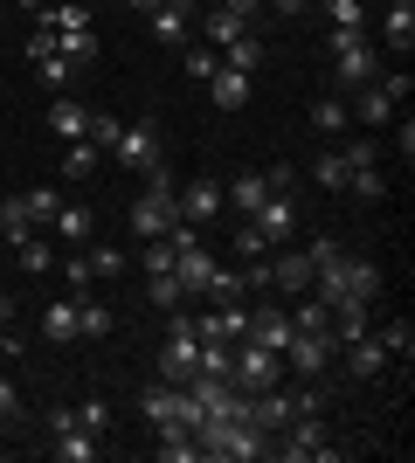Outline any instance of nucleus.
I'll list each match as a JSON object with an SVG mask.
<instances>
[{"label":"nucleus","mask_w":415,"mask_h":463,"mask_svg":"<svg viewBox=\"0 0 415 463\" xmlns=\"http://www.w3.org/2000/svg\"><path fill=\"white\" fill-rule=\"evenodd\" d=\"M138 263H146V277L174 270V242H166V235H159V242H146V256H138Z\"/></svg>","instance_id":"obj_45"},{"label":"nucleus","mask_w":415,"mask_h":463,"mask_svg":"<svg viewBox=\"0 0 415 463\" xmlns=\"http://www.w3.org/2000/svg\"><path fill=\"white\" fill-rule=\"evenodd\" d=\"M70 422L90 429V436L104 443V436H111V402H83V408H70Z\"/></svg>","instance_id":"obj_35"},{"label":"nucleus","mask_w":415,"mask_h":463,"mask_svg":"<svg viewBox=\"0 0 415 463\" xmlns=\"http://www.w3.org/2000/svg\"><path fill=\"white\" fill-rule=\"evenodd\" d=\"M346 187H354L360 201H381V194H388V180H381V166H354V174H346Z\"/></svg>","instance_id":"obj_40"},{"label":"nucleus","mask_w":415,"mask_h":463,"mask_svg":"<svg viewBox=\"0 0 415 463\" xmlns=\"http://www.w3.org/2000/svg\"><path fill=\"white\" fill-rule=\"evenodd\" d=\"M215 70H222V49H194V56H187V77H201V83H208Z\"/></svg>","instance_id":"obj_46"},{"label":"nucleus","mask_w":415,"mask_h":463,"mask_svg":"<svg viewBox=\"0 0 415 463\" xmlns=\"http://www.w3.org/2000/svg\"><path fill=\"white\" fill-rule=\"evenodd\" d=\"M0 326H14V305H7V298H0Z\"/></svg>","instance_id":"obj_54"},{"label":"nucleus","mask_w":415,"mask_h":463,"mask_svg":"<svg viewBox=\"0 0 415 463\" xmlns=\"http://www.w3.org/2000/svg\"><path fill=\"white\" fill-rule=\"evenodd\" d=\"M180 201V222H222V180L215 174H201V180H187V194H174Z\"/></svg>","instance_id":"obj_10"},{"label":"nucleus","mask_w":415,"mask_h":463,"mask_svg":"<svg viewBox=\"0 0 415 463\" xmlns=\"http://www.w3.org/2000/svg\"><path fill=\"white\" fill-rule=\"evenodd\" d=\"M56 56H70L83 70V62L98 56V28H62V35H56Z\"/></svg>","instance_id":"obj_29"},{"label":"nucleus","mask_w":415,"mask_h":463,"mask_svg":"<svg viewBox=\"0 0 415 463\" xmlns=\"http://www.w3.org/2000/svg\"><path fill=\"white\" fill-rule=\"evenodd\" d=\"M180 222V201H174V180L166 174H153V187L132 201V214H125V229L138 235V242H159V235Z\"/></svg>","instance_id":"obj_2"},{"label":"nucleus","mask_w":415,"mask_h":463,"mask_svg":"<svg viewBox=\"0 0 415 463\" xmlns=\"http://www.w3.org/2000/svg\"><path fill=\"white\" fill-rule=\"evenodd\" d=\"M263 284H277L284 298H305V290H312V256L305 250H277L270 263H263Z\"/></svg>","instance_id":"obj_8"},{"label":"nucleus","mask_w":415,"mask_h":463,"mask_svg":"<svg viewBox=\"0 0 415 463\" xmlns=\"http://www.w3.org/2000/svg\"><path fill=\"white\" fill-rule=\"evenodd\" d=\"M250 346H270V353H284L291 346V311H277V305H263V311H250V332H242Z\"/></svg>","instance_id":"obj_12"},{"label":"nucleus","mask_w":415,"mask_h":463,"mask_svg":"<svg viewBox=\"0 0 415 463\" xmlns=\"http://www.w3.org/2000/svg\"><path fill=\"white\" fill-rule=\"evenodd\" d=\"M312 284L325 305H346V298H360V305H374V290H381V270L367 263V256H325V263H312Z\"/></svg>","instance_id":"obj_1"},{"label":"nucleus","mask_w":415,"mask_h":463,"mask_svg":"<svg viewBox=\"0 0 415 463\" xmlns=\"http://www.w3.org/2000/svg\"><path fill=\"white\" fill-rule=\"evenodd\" d=\"M14 415H21V394H14V381H0V436H7Z\"/></svg>","instance_id":"obj_49"},{"label":"nucleus","mask_w":415,"mask_h":463,"mask_svg":"<svg viewBox=\"0 0 415 463\" xmlns=\"http://www.w3.org/2000/svg\"><path fill=\"white\" fill-rule=\"evenodd\" d=\"M28 235H35V214L21 208V194H14V201H0V242H7V250H21Z\"/></svg>","instance_id":"obj_22"},{"label":"nucleus","mask_w":415,"mask_h":463,"mask_svg":"<svg viewBox=\"0 0 415 463\" xmlns=\"http://www.w3.org/2000/svg\"><path fill=\"white\" fill-rule=\"evenodd\" d=\"M208 97H215L222 111H242V104H250V77H242V70H229V62H222L215 77H208Z\"/></svg>","instance_id":"obj_20"},{"label":"nucleus","mask_w":415,"mask_h":463,"mask_svg":"<svg viewBox=\"0 0 415 463\" xmlns=\"http://www.w3.org/2000/svg\"><path fill=\"white\" fill-rule=\"evenodd\" d=\"M49 422H56V463H98V449H104V443L90 436V429L70 422V408H56Z\"/></svg>","instance_id":"obj_11"},{"label":"nucleus","mask_w":415,"mask_h":463,"mask_svg":"<svg viewBox=\"0 0 415 463\" xmlns=\"http://www.w3.org/2000/svg\"><path fill=\"white\" fill-rule=\"evenodd\" d=\"M153 35L159 42H187V0H159L153 7Z\"/></svg>","instance_id":"obj_26"},{"label":"nucleus","mask_w":415,"mask_h":463,"mask_svg":"<svg viewBox=\"0 0 415 463\" xmlns=\"http://www.w3.org/2000/svg\"><path fill=\"white\" fill-rule=\"evenodd\" d=\"M146 298H153L159 311H180V277H174V270H159L153 284H146Z\"/></svg>","instance_id":"obj_41"},{"label":"nucleus","mask_w":415,"mask_h":463,"mask_svg":"<svg viewBox=\"0 0 415 463\" xmlns=\"http://www.w3.org/2000/svg\"><path fill=\"white\" fill-rule=\"evenodd\" d=\"M125 7H146V14H153V7H159V0H125Z\"/></svg>","instance_id":"obj_55"},{"label":"nucleus","mask_w":415,"mask_h":463,"mask_svg":"<svg viewBox=\"0 0 415 463\" xmlns=\"http://www.w3.org/2000/svg\"><path fill=\"white\" fill-rule=\"evenodd\" d=\"M346 373H354V381H381V373H388V353H381V339L374 332H360V339H346Z\"/></svg>","instance_id":"obj_14"},{"label":"nucleus","mask_w":415,"mask_h":463,"mask_svg":"<svg viewBox=\"0 0 415 463\" xmlns=\"http://www.w3.org/2000/svg\"><path fill=\"white\" fill-rule=\"evenodd\" d=\"M339 159H346V166H374V138H354V146H346V153H339Z\"/></svg>","instance_id":"obj_50"},{"label":"nucleus","mask_w":415,"mask_h":463,"mask_svg":"<svg viewBox=\"0 0 415 463\" xmlns=\"http://www.w3.org/2000/svg\"><path fill=\"white\" fill-rule=\"evenodd\" d=\"M333 332H291V346H284V360H291V367L297 373H312V381H318V373H325V367H333Z\"/></svg>","instance_id":"obj_9"},{"label":"nucleus","mask_w":415,"mask_h":463,"mask_svg":"<svg viewBox=\"0 0 415 463\" xmlns=\"http://www.w3.org/2000/svg\"><path fill=\"white\" fill-rule=\"evenodd\" d=\"M346 118H354V111H346L339 97H318V104H312V125H318L325 138H333V132H346Z\"/></svg>","instance_id":"obj_36"},{"label":"nucleus","mask_w":415,"mask_h":463,"mask_svg":"<svg viewBox=\"0 0 415 463\" xmlns=\"http://www.w3.org/2000/svg\"><path fill=\"white\" fill-rule=\"evenodd\" d=\"M229 229H236V256L242 263H263V256H270V242L257 235V222H229Z\"/></svg>","instance_id":"obj_37"},{"label":"nucleus","mask_w":415,"mask_h":463,"mask_svg":"<svg viewBox=\"0 0 415 463\" xmlns=\"http://www.w3.org/2000/svg\"><path fill=\"white\" fill-rule=\"evenodd\" d=\"M381 42H388L395 56H409V49H415V0H388V21H381Z\"/></svg>","instance_id":"obj_19"},{"label":"nucleus","mask_w":415,"mask_h":463,"mask_svg":"<svg viewBox=\"0 0 415 463\" xmlns=\"http://www.w3.org/2000/svg\"><path fill=\"white\" fill-rule=\"evenodd\" d=\"M111 326H118V318H111V305H98V298L83 290V298H77V339H104Z\"/></svg>","instance_id":"obj_23"},{"label":"nucleus","mask_w":415,"mask_h":463,"mask_svg":"<svg viewBox=\"0 0 415 463\" xmlns=\"http://www.w3.org/2000/svg\"><path fill=\"white\" fill-rule=\"evenodd\" d=\"M409 104V70H388V77H374V83H360V104H354V118L360 125H388V118Z\"/></svg>","instance_id":"obj_6"},{"label":"nucleus","mask_w":415,"mask_h":463,"mask_svg":"<svg viewBox=\"0 0 415 463\" xmlns=\"http://www.w3.org/2000/svg\"><path fill=\"white\" fill-rule=\"evenodd\" d=\"M90 284H98V277H90V256H70V298H83Z\"/></svg>","instance_id":"obj_48"},{"label":"nucleus","mask_w":415,"mask_h":463,"mask_svg":"<svg viewBox=\"0 0 415 463\" xmlns=\"http://www.w3.org/2000/svg\"><path fill=\"white\" fill-rule=\"evenodd\" d=\"M236 35H250V21H242L236 7H215V14H208V49H229Z\"/></svg>","instance_id":"obj_28"},{"label":"nucleus","mask_w":415,"mask_h":463,"mask_svg":"<svg viewBox=\"0 0 415 463\" xmlns=\"http://www.w3.org/2000/svg\"><path fill=\"white\" fill-rule=\"evenodd\" d=\"M374 339H381V353H388V360H409V353H415V326H409V318H388Z\"/></svg>","instance_id":"obj_30"},{"label":"nucleus","mask_w":415,"mask_h":463,"mask_svg":"<svg viewBox=\"0 0 415 463\" xmlns=\"http://www.w3.org/2000/svg\"><path fill=\"white\" fill-rule=\"evenodd\" d=\"M284 429H291V436L277 443V449H284V463H339V449L325 443V422H318V415H291Z\"/></svg>","instance_id":"obj_7"},{"label":"nucleus","mask_w":415,"mask_h":463,"mask_svg":"<svg viewBox=\"0 0 415 463\" xmlns=\"http://www.w3.org/2000/svg\"><path fill=\"white\" fill-rule=\"evenodd\" d=\"M49 229H56L62 242H70V250H83V242H90V235H98V214L83 208V201H62V208L49 214Z\"/></svg>","instance_id":"obj_16"},{"label":"nucleus","mask_w":415,"mask_h":463,"mask_svg":"<svg viewBox=\"0 0 415 463\" xmlns=\"http://www.w3.org/2000/svg\"><path fill=\"white\" fill-rule=\"evenodd\" d=\"M21 208L35 214V222H49V214L62 208V194H56V187H35V194H21Z\"/></svg>","instance_id":"obj_44"},{"label":"nucleus","mask_w":415,"mask_h":463,"mask_svg":"<svg viewBox=\"0 0 415 463\" xmlns=\"http://www.w3.org/2000/svg\"><path fill=\"white\" fill-rule=\"evenodd\" d=\"M222 62H229V70H242V77H257L270 56H263V42H257V35H236L229 49H222Z\"/></svg>","instance_id":"obj_27"},{"label":"nucleus","mask_w":415,"mask_h":463,"mask_svg":"<svg viewBox=\"0 0 415 463\" xmlns=\"http://www.w3.org/2000/svg\"><path fill=\"white\" fill-rule=\"evenodd\" d=\"M291 332H333V305H325V298H305V305L291 311Z\"/></svg>","instance_id":"obj_32"},{"label":"nucleus","mask_w":415,"mask_h":463,"mask_svg":"<svg viewBox=\"0 0 415 463\" xmlns=\"http://www.w3.org/2000/svg\"><path fill=\"white\" fill-rule=\"evenodd\" d=\"M242 332H250V311H242V305H215L208 318H194V339H222V346H236Z\"/></svg>","instance_id":"obj_15"},{"label":"nucleus","mask_w":415,"mask_h":463,"mask_svg":"<svg viewBox=\"0 0 415 463\" xmlns=\"http://www.w3.org/2000/svg\"><path fill=\"white\" fill-rule=\"evenodd\" d=\"M263 180H270V194H291V187H297V174H291V166H270Z\"/></svg>","instance_id":"obj_51"},{"label":"nucleus","mask_w":415,"mask_h":463,"mask_svg":"<svg viewBox=\"0 0 415 463\" xmlns=\"http://www.w3.org/2000/svg\"><path fill=\"white\" fill-rule=\"evenodd\" d=\"M111 159L118 166H132V174H166V159H159V125L153 118H138V125H118V138H111Z\"/></svg>","instance_id":"obj_4"},{"label":"nucleus","mask_w":415,"mask_h":463,"mask_svg":"<svg viewBox=\"0 0 415 463\" xmlns=\"http://www.w3.org/2000/svg\"><path fill=\"white\" fill-rule=\"evenodd\" d=\"M49 132H56L62 146H70V138H83V132H90V111H83V104H70V97H56V104H49Z\"/></svg>","instance_id":"obj_21"},{"label":"nucleus","mask_w":415,"mask_h":463,"mask_svg":"<svg viewBox=\"0 0 415 463\" xmlns=\"http://www.w3.org/2000/svg\"><path fill=\"white\" fill-rule=\"evenodd\" d=\"M229 7H236V14L250 21V14H257V7H263V0H229Z\"/></svg>","instance_id":"obj_53"},{"label":"nucleus","mask_w":415,"mask_h":463,"mask_svg":"<svg viewBox=\"0 0 415 463\" xmlns=\"http://www.w3.org/2000/svg\"><path fill=\"white\" fill-rule=\"evenodd\" d=\"M42 332L70 346V339H77V298H49V311H42Z\"/></svg>","instance_id":"obj_25"},{"label":"nucleus","mask_w":415,"mask_h":463,"mask_svg":"<svg viewBox=\"0 0 415 463\" xmlns=\"http://www.w3.org/2000/svg\"><path fill=\"white\" fill-rule=\"evenodd\" d=\"M242 284H250V277H236V270H222V263H215V277H208V298H215V305H242Z\"/></svg>","instance_id":"obj_38"},{"label":"nucleus","mask_w":415,"mask_h":463,"mask_svg":"<svg viewBox=\"0 0 415 463\" xmlns=\"http://www.w3.org/2000/svg\"><path fill=\"white\" fill-rule=\"evenodd\" d=\"M346 174H354V166H346L339 153H318V159H312V180H318L325 194H346Z\"/></svg>","instance_id":"obj_33"},{"label":"nucleus","mask_w":415,"mask_h":463,"mask_svg":"<svg viewBox=\"0 0 415 463\" xmlns=\"http://www.w3.org/2000/svg\"><path fill=\"white\" fill-rule=\"evenodd\" d=\"M263 201H270V180H263V174H242L236 187H222V208H236V222H250Z\"/></svg>","instance_id":"obj_17"},{"label":"nucleus","mask_w":415,"mask_h":463,"mask_svg":"<svg viewBox=\"0 0 415 463\" xmlns=\"http://www.w3.org/2000/svg\"><path fill=\"white\" fill-rule=\"evenodd\" d=\"M174 277H180V298H194V290H208V277H215V256L194 242V250L174 256Z\"/></svg>","instance_id":"obj_18"},{"label":"nucleus","mask_w":415,"mask_h":463,"mask_svg":"<svg viewBox=\"0 0 415 463\" xmlns=\"http://www.w3.org/2000/svg\"><path fill=\"white\" fill-rule=\"evenodd\" d=\"M98 146H90V138H70V159H62V174H70V180H90V174H98Z\"/></svg>","instance_id":"obj_34"},{"label":"nucleus","mask_w":415,"mask_h":463,"mask_svg":"<svg viewBox=\"0 0 415 463\" xmlns=\"http://www.w3.org/2000/svg\"><path fill=\"white\" fill-rule=\"evenodd\" d=\"M125 270V250H90V277H118Z\"/></svg>","instance_id":"obj_47"},{"label":"nucleus","mask_w":415,"mask_h":463,"mask_svg":"<svg viewBox=\"0 0 415 463\" xmlns=\"http://www.w3.org/2000/svg\"><path fill=\"white\" fill-rule=\"evenodd\" d=\"M270 7H277V14H284V21H297V14H305V7H312V0H270Z\"/></svg>","instance_id":"obj_52"},{"label":"nucleus","mask_w":415,"mask_h":463,"mask_svg":"<svg viewBox=\"0 0 415 463\" xmlns=\"http://www.w3.org/2000/svg\"><path fill=\"white\" fill-rule=\"evenodd\" d=\"M83 138H90L98 153H111V138H118V118H111V111H90V132H83Z\"/></svg>","instance_id":"obj_43"},{"label":"nucleus","mask_w":415,"mask_h":463,"mask_svg":"<svg viewBox=\"0 0 415 463\" xmlns=\"http://www.w3.org/2000/svg\"><path fill=\"white\" fill-rule=\"evenodd\" d=\"M325 56H333V77L346 83V90H360V83H374V77H381V49H374L367 35H339V28H333Z\"/></svg>","instance_id":"obj_3"},{"label":"nucleus","mask_w":415,"mask_h":463,"mask_svg":"<svg viewBox=\"0 0 415 463\" xmlns=\"http://www.w3.org/2000/svg\"><path fill=\"white\" fill-rule=\"evenodd\" d=\"M70 70H77V62H70V56H56V49H49V56H35V77L49 83V90H62V83H70Z\"/></svg>","instance_id":"obj_39"},{"label":"nucleus","mask_w":415,"mask_h":463,"mask_svg":"<svg viewBox=\"0 0 415 463\" xmlns=\"http://www.w3.org/2000/svg\"><path fill=\"white\" fill-rule=\"evenodd\" d=\"M229 381H236L242 394H263V387H277V381H284V353L236 339V353H229Z\"/></svg>","instance_id":"obj_5"},{"label":"nucleus","mask_w":415,"mask_h":463,"mask_svg":"<svg viewBox=\"0 0 415 463\" xmlns=\"http://www.w3.org/2000/svg\"><path fill=\"white\" fill-rule=\"evenodd\" d=\"M325 21H333L339 35H367V7L360 0H325Z\"/></svg>","instance_id":"obj_31"},{"label":"nucleus","mask_w":415,"mask_h":463,"mask_svg":"<svg viewBox=\"0 0 415 463\" xmlns=\"http://www.w3.org/2000/svg\"><path fill=\"white\" fill-rule=\"evenodd\" d=\"M21 270H28V277H42V270H49V263H56V250H49V242H35V235H28V242H21Z\"/></svg>","instance_id":"obj_42"},{"label":"nucleus","mask_w":415,"mask_h":463,"mask_svg":"<svg viewBox=\"0 0 415 463\" xmlns=\"http://www.w3.org/2000/svg\"><path fill=\"white\" fill-rule=\"evenodd\" d=\"M194 457H201L194 429H180V422H166V429H159V463H194Z\"/></svg>","instance_id":"obj_24"},{"label":"nucleus","mask_w":415,"mask_h":463,"mask_svg":"<svg viewBox=\"0 0 415 463\" xmlns=\"http://www.w3.org/2000/svg\"><path fill=\"white\" fill-rule=\"evenodd\" d=\"M250 222H257V235L270 242V250H284V242H291V222H297V214H291V194H270Z\"/></svg>","instance_id":"obj_13"}]
</instances>
